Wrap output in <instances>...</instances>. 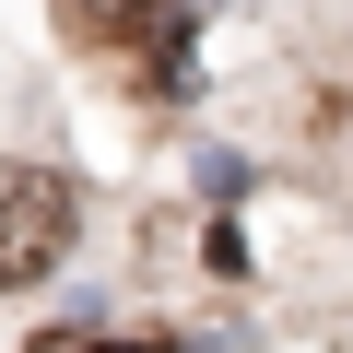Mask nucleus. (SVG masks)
Wrapping results in <instances>:
<instances>
[{
	"mask_svg": "<svg viewBox=\"0 0 353 353\" xmlns=\"http://www.w3.org/2000/svg\"><path fill=\"white\" fill-rule=\"evenodd\" d=\"M59 248H71V176H48V165H0V294L48 283Z\"/></svg>",
	"mask_w": 353,
	"mask_h": 353,
	"instance_id": "obj_1",
	"label": "nucleus"
}]
</instances>
